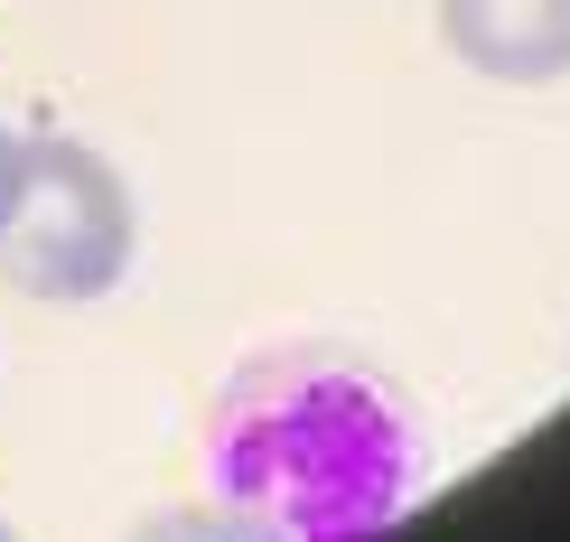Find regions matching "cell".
Here are the masks:
<instances>
[{"label": "cell", "mask_w": 570, "mask_h": 542, "mask_svg": "<svg viewBox=\"0 0 570 542\" xmlns=\"http://www.w3.org/2000/svg\"><path fill=\"white\" fill-rule=\"evenodd\" d=\"M0 542H19V533H10V524H0Z\"/></svg>", "instance_id": "cell-6"}, {"label": "cell", "mask_w": 570, "mask_h": 542, "mask_svg": "<svg viewBox=\"0 0 570 542\" xmlns=\"http://www.w3.org/2000/svg\"><path fill=\"white\" fill-rule=\"evenodd\" d=\"M206 505L253 542H374L421 496V431L337 346L244 356L206 403Z\"/></svg>", "instance_id": "cell-1"}, {"label": "cell", "mask_w": 570, "mask_h": 542, "mask_svg": "<svg viewBox=\"0 0 570 542\" xmlns=\"http://www.w3.org/2000/svg\"><path fill=\"white\" fill-rule=\"evenodd\" d=\"M0 150H10V122H0Z\"/></svg>", "instance_id": "cell-5"}, {"label": "cell", "mask_w": 570, "mask_h": 542, "mask_svg": "<svg viewBox=\"0 0 570 542\" xmlns=\"http://www.w3.org/2000/svg\"><path fill=\"white\" fill-rule=\"evenodd\" d=\"M131 542H253L244 524H225L216 505H178V514H150Z\"/></svg>", "instance_id": "cell-4"}, {"label": "cell", "mask_w": 570, "mask_h": 542, "mask_svg": "<svg viewBox=\"0 0 570 542\" xmlns=\"http://www.w3.org/2000/svg\"><path fill=\"white\" fill-rule=\"evenodd\" d=\"M440 38L487 85H561L570 76V0H440Z\"/></svg>", "instance_id": "cell-3"}, {"label": "cell", "mask_w": 570, "mask_h": 542, "mask_svg": "<svg viewBox=\"0 0 570 542\" xmlns=\"http://www.w3.org/2000/svg\"><path fill=\"white\" fill-rule=\"evenodd\" d=\"M140 197L94 140L10 131L0 150V280L38 309H94L131 280Z\"/></svg>", "instance_id": "cell-2"}]
</instances>
